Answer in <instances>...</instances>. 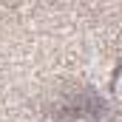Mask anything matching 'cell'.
<instances>
[{"instance_id":"6da1fadb","label":"cell","mask_w":122,"mask_h":122,"mask_svg":"<svg viewBox=\"0 0 122 122\" xmlns=\"http://www.w3.org/2000/svg\"><path fill=\"white\" fill-rule=\"evenodd\" d=\"M117 97L122 99V71H119V77H117Z\"/></svg>"}]
</instances>
